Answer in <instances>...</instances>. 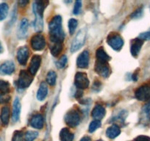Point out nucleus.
Instances as JSON below:
<instances>
[{
  "label": "nucleus",
  "mask_w": 150,
  "mask_h": 141,
  "mask_svg": "<svg viewBox=\"0 0 150 141\" xmlns=\"http://www.w3.org/2000/svg\"><path fill=\"white\" fill-rule=\"evenodd\" d=\"M47 94H48V87L47 84L44 82L41 83L39 86V88L37 92V99L39 101H44L47 98Z\"/></svg>",
  "instance_id": "nucleus-22"
},
{
  "label": "nucleus",
  "mask_w": 150,
  "mask_h": 141,
  "mask_svg": "<svg viewBox=\"0 0 150 141\" xmlns=\"http://www.w3.org/2000/svg\"><path fill=\"white\" fill-rule=\"evenodd\" d=\"M31 47L35 51H41L46 47V40L44 35L41 34H37L32 37Z\"/></svg>",
  "instance_id": "nucleus-7"
},
{
  "label": "nucleus",
  "mask_w": 150,
  "mask_h": 141,
  "mask_svg": "<svg viewBox=\"0 0 150 141\" xmlns=\"http://www.w3.org/2000/svg\"><path fill=\"white\" fill-rule=\"evenodd\" d=\"M77 25H78V21L77 20L74 19V18H71L69 21V24H68V27H69V31L71 35H73L74 33L75 30L77 29Z\"/></svg>",
  "instance_id": "nucleus-30"
},
{
  "label": "nucleus",
  "mask_w": 150,
  "mask_h": 141,
  "mask_svg": "<svg viewBox=\"0 0 150 141\" xmlns=\"http://www.w3.org/2000/svg\"><path fill=\"white\" fill-rule=\"evenodd\" d=\"M132 80H133L134 81H136V80H138V74H137V73H135V74H134L133 75H132Z\"/></svg>",
  "instance_id": "nucleus-44"
},
{
  "label": "nucleus",
  "mask_w": 150,
  "mask_h": 141,
  "mask_svg": "<svg viewBox=\"0 0 150 141\" xmlns=\"http://www.w3.org/2000/svg\"><path fill=\"white\" fill-rule=\"evenodd\" d=\"M96 57L97 59V61L103 62V63H108L109 60H110V57L108 55L103 49V47H99L96 52Z\"/></svg>",
  "instance_id": "nucleus-25"
},
{
  "label": "nucleus",
  "mask_w": 150,
  "mask_h": 141,
  "mask_svg": "<svg viewBox=\"0 0 150 141\" xmlns=\"http://www.w3.org/2000/svg\"><path fill=\"white\" fill-rule=\"evenodd\" d=\"M41 63V57L38 54H35L33 56L31 59V61L29 66V73L32 76H34L37 73V71L39 69Z\"/></svg>",
  "instance_id": "nucleus-11"
},
{
  "label": "nucleus",
  "mask_w": 150,
  "mask_h": 141,
  "mask_svg": "<svg viewBox=\"0 0 150 141\" xmlns=\"http://www.w3.org/2000/svg\"><path fill=\"white\" fill-rule=\"evenodd\" d=\"M60 141H73L74 134L67 128H63L60 132Z\"/></svg>",
  "instance_id": "nucleus-26"
},
{
  "label": "nucleus",
  "mask_w": 150,
  "mask_h": 141,
  "mask_svg": "<svg viewBox=\"0 0 150 141\" xmlns=\"http://www.w3.org/2000/svg\"><path fill=\"white\" fill-rule=\"evenodd\" d=\"M121 133V129L117 125H112L107 129L106 135L110 139L117 137Z\"/></svg>",
  "instance_id": "nucleus-24"
},
{
  "label": "nucleus",
  "mask_w": 150,
  "mask_h": 141,
  "mask_svg": "<svg viewBox=\"0 0 150 141\" xmlns=\"http://www.w3.org/2000/svg\"><path fill=\"white\" fill-rule=\"evenodd\" d=\"M68 58L66 55L61 56L60 59L58 60V61L56 63V66H57V68H63L66 66V63H67Z\"/></svg>",
  "instance_id": "nucleus-33"
},
{
  "label": "nucleus",
  "mask_w": 150,
  "mask_h": 141,
  "mask_svg": "<svg viewBox=\"0 0 150 141\" xmlns=\"http://www.w3.org/2000/svg\"><path fill=\"white\" fill-rule=\"evenodd\" d=\"M82 96H83V91H82L81 90H79L78 89V90H77V91L76 92V93H75L74 97L80 98V97H82Z\"/></svg>",
  "instance_id": "nucleus-40"
},
{
  "label": "nucleus",
  "mask_w": 150,
  "mask_h": 141,
  "mask_svg": "<svg viewBox=\"0 0 150 141\" xmlns=\"http://www.w3.org/2000/svg\"><path fill=\"white\" fill-rule=\"evenodd\" d=\"M30 51L27 47H21L17 51V60L21 66H25L28 60Z\"/></svg>",
  "instance_id": "nucleus-12"
},
{
  "label": "nucleus",
  "mask_w": 150,
  "mask_h": 141,
  "mask_svg": "<svg viewBox=\"0 0 150 141\" xmlns=\"http://www.w3.org/2000/svg\"><path fill=\"white\" fill-rule=\"evenodd\" d=\"M50 49L51 51V54L54 57H57L61 53L62 50L63 49V44L62 41H58V40L53 39L50 38Z\"/></svg>",
  "instance_id": "nucleus-10"
},
{
  "label": "nucleus",
  "mask_w": 150,
  "mask_h": 141,
  "mask_svg": "<svg viewBox=\"0 0 150 141\" xmlns=\"http://www.w3.org/2000/svg\"><path fill=\"white\" fill-rule=\"evenodd\" d=\"M11 86L8 82L5 80H0V91L2 93H9Z\"/></svg>",
  "instance_id": "nucleus-31"
},
{
  "label": "nucleus",
  "mask_w": 150,
  "mask_h": 141,
  "mask_svg": "<svg viewBox=\"0 0 150 141\" xmlns=\"http://www.w3.org/2000/svg\"><path fill=\"white\" fill-rule=\"evenodd\" d=\"M134 141H150V137L146 135H139L134 140Z\"/></svg>",
  "instance_id": "nucleus-39"
},
{
  "label": "nucleus",
  "mask_w": 150,
  "mask_h": 141,
  "mask_svg": "<svg viewBox=\"0 0 150 141\" xmlns=\"http://www.w3.org/2000/svg\"><path fill=\"white\" fill-rule=\"evenodd\" d=\"M150 122V101L146 104L141 110L140 115V123L143 125H146Z\"/></svg>",
  "instance_id": "nucleus-15"
},
{
  "label": "nucleus",
  "mask_w": 150,
  "mask_h": 141,
  "mask_svg": "<svg viewBox=\"0 0 150 141\" xmlns=\"http://www.w3.org/2000/svg\"><path fill=\"white\" fill-rule=\"evenodd\" d=\"M89 55L88 51H83L81 54H79L77 59V66L80 68H87L89 65Z\"/></svg>",
  "instance_id": "nucleus-13"
},
{
  "label": "nucleus",
  "mask_w": 150,
  "mask_h": 141,
  "mask_svg": "<svg viewBox=\"0 0 150 141\" xmlns=\"http://www.w3.org/2000/svg\"><path fill=\"white\" fill-rule=\"evenodd\" d=\"M29 21L27 18H23L20 21L18 25V30H17V37L19 39H24L27 37L28 32Z\"/></svg>",
  "instance_id": "nucleus-14"
},
{
  "label": "nucleus",
  "mask_w": 150,
  "mask_h": 141,
  "mask_svg": "<svg viewBox=\"0 0 150 141\" xmlns=\"http://www.w3.org/2000/svg\"><path fill=\"white\" fill-rule=\"evenodd\" d=\"M18 3H19L21 7H25L27 5V4L29 3V1H20Z\"/></svg>",
  "instance_id": "nucleus-42"
},
{
  "label": "nucleus",
  "mask_w": 150,
  "mask_h": 141,
  "mask_svg": "<svg viewBox=\"0 0 150 141\" xmlns=\"http://www.w3.org/2000/svg\"><path fill=\"white\" fill-rule=\"evenodd\" d=\"M138 38L145 41V40H150V30L147 32H144L141 33L138 36Z\"/></svg>",
  "instance_id": "nucleus-38"
},
{
  "label": "nucleus",
  "mask_w": 150,
  "mask_h": 141,
  "mask_svg": "<svg viewBox=\"0 0 150 141\" xmlns=\"http://www.w3.org/2000/svg\"><path fill=\"white\" fill-rule=\"evenodd\" d=\"M10 116H11V110L8 106H4L1 110V115H0V119L3 125L7 126L9 123Z\"/></svg>",
  "instance_id": "nucleus-23"
},
{
  "label": "nucleus",
  "mask_w": 150,
  "mask_h": 141,
  "mask_svg": "<svg viewBox=\"0 0 150 141\" xmlns=\"http://www.w3.org/2000/svg\"><path fill=\"white\" fill-rule=\"evenodd\" d=\"M105 109L101 105H96L91 112V116L94 120L101 121L105 116Z\"/></svg>",
  "instance_id": "nucleus-20"
},
{
  "label": "nucleus",
  "mask_w": 150,
  "mask_h": 141,
  "mask_svg": "<svg viewBox=\"0 0 150 141\" xmlns=\"http://www.w3.org/2000/svg\"><path fill=\"white\" fill-rule=\"evenodd\" d=\"M15 70V65L11 60L4 62L0 65V74L3 75H10L12 74Z\"/></svg>",
  "instance_id": "nucleus-17"
},
{
  "label": "nucleus",
  "mask_w": 150,
  "mask_h": 141,
  "mask_svg": "<svg viewBox=\"0 0 150 141\" xmlns=\"http://www.w3.org/2000/svg\"><path fill=\"white\" fill-rule=\"evenodd\" d=\"M135 96L138 100L146 101L150 98V85H144L138 87L135 92Z\"/></svg>",
  "instance_id": "nucleus-8"
},
{
  "label": "nucleus",
  "mask_w": 150,
  "mask_h": 141,
  "mask_svg": "<svg viewBox=\"0 0 150 141\" xmlns=\"http://www.w3.org/2000/svg\"><path fill=\"white\" fill-rule=\"evenodd\" d=\"M96 141H103V140H96Z\"/></svg>",
  "instance_id": "nucleus-46"
},
{
  "label": "nucleus",
  "mask_w": 150,
  "mask_h": 141,
  "mask_svg": "<svg viewBox=\"0 0 150 141\" xmlns=\"http://www.w3.org/2000/svg\"><path fill=\"white\" fill-rule=\"evenodd\" d=\"M33 80V76L25 70H21L19 73L17 86L19 89H26L31 85Z\"/></svg>",
  "instance_id": "nucleus-5"
},
{
  "label": "nucleus",
  "mask_w": 150,
  "mask_h": 141,
  "mask_svg": "<svg viewBox=\"0 0 150 141\" xmlns=\"http://www.w3.org/2000/svg\"><path fill=\"white\" fill-rule=\"evenodd\" d=\"M21 103L18 98H16L13 104V112H12V121L13 123H16L20 118L21 114Z\"/></svg>",
  "instance_id": "nucleus-18"
},
{
  "label": "nucleus",
  "mask_w": 150,
  "mask_h": 141,
  "mask_svg": "<svg viewBox=\"0 0 150 141\" xmlns=\"http://www.w3.org/2000/svg\"><path fill=\"white\" fill-rule=\"evenodd\" d=\"M11 96L8 93H0V104H6L10 102Z\"/></svg>",
  "instance_id": "nucleus-36"
},
{
  "label": "nucleus",
  "mask_w": 150,
  "mask_h": 141,
  "mask_svg": "<svg viewBox=\"0 0 150 141\" xmlns=\"http://www.w3.org/2000/svg\"><path fill=\"white\" fill-rule=\"evenodd\" d=\"M82 8V2L80 1H77L74 4V7L73 13L74 15H78L80 14V11H81Z\"/></svg>",
  "instance_id": "nucleus-37"
},
{
  "label": "nucleus",
  "mask_w": 150,
  "mask_h": 141,
  "mask_svg": "<svg viewBox=\"0 0 150 141\" xmlns=\"http://www.w3.org/2000/svg\"><path fill=\"white\" fill-rule=\"evenodd\" d=\"M64 121L66 124L70 127L78 126L81 121V117L79 112L75 109L69 110L64 116Z\"/></svg>",
  "instance_id": "nucleus-3"
},
{
  "label": "nucleus",
  "mask_w": 150,
  "mask_h": 141,
  "mask_svg": "<svg viewBox=\"0 0 150 141\" xmlns=\"http://www.w3.org/2000/svg\"><path fill=\"white\" fill-rule=\"evenodd\" d=\"M80 141H91V138L89 137L88 136H86L83 137L80 140Z\"/></svg>",
  "instance_id": "nucleus-43"
},
{
  "label": "nucleus",
  "mask_w": 150,
  "mask_h": 141,
  "mask_svg": "<svg viewBox=\"0 0 150 141\" xmlns=\"http://www.w3.org/2000/svg\"><path fill=\"white\" fill-rule=\"evenodd\" d=\"M3 51V47H2V44H1V42H0V54Z\"/></svg>",
  "instance_id": "nucleus-45"
},
{
  "label": "nucleus",
  "mask_w": 150,
  "mask_h": 141,
  "mask_svg": "<svg viewBox=\"0 0 150 141\" xmlns=\"http://www.w3.org/2000/svg\"><path fill=\"white\" fill-rule=\"evenodd\" d=\"M74 85L79 90H85L89 86V80L86 73L77 72L74 77Z\"/></svg>",
  "instance_id": "nucleus-6"
},
{
  "label": "nucleus",
  "mask_w": 150,
  "mask_h": 141,
  "mask_svg": "<svg viewBox=\"0 0 150 141\" xmlns=\"http://www.w3.org/2000/svg\"><path fill=\"white\" fill-rule=\"evenodd\" d=\"M95 71L102 77H108L110 74V68L108 63L96 61L95 65Z\"/></svg>",
  "instance_id": "nucleus-9"
},
{
  "label": "nucleus",
  "mask_w": 150,
  "mask_h": 141,
  "mask_svg": "<svg viewBox=\"0 0 150 141\" xmlns=\"http://www.w3.org/2000/svg\"><path fill=\"white\" fill-rule=\"evenodd\" d=\"M86 29H82L77 32L71 46V51L75 52L78 51L86 42Z\"/></svg>",
  "instance_id": "nucleus-2"
},
{
  "label": "nucleus",
  "mask_w": 150,
  "mask_h": 141,
  "mask_svg": "<svg viewBox=\"0 0 150 141\" xmlns=\"http://www.w3.org/2000/svg\"><path fill=\"white\" fill-rule=\"evenodd\" d=\"M0 141H2V139H1V138H0Z\"/></svg>",
  "instance_id": "nucleus-47"
},
{
  "label": "nucleus",
  "mask_w": 150,
  "mask_h": 141,
  "mask_svg": "<svg viewBox=\"0 0 150 141\" xmlns=\"http://www.w3.org/2000/svg\"><path fill=\"white\" fill-rule=\"evenodd\" d=\"M38 136V132L36 131H27L24 135V141H33Z\"/></svg>",
  "instance_id": "nucleus-29"
},
{
  "label": "nucleus",
  "mask_w": 150,
  "mask_h": 141,
  "mask_svg": "<svg viewBox=\"0 0 150 141\" xmlns=\"http://www.w3.org/2000/svg\"><path fill=\"white\" fill-rule=\"evenodd\" d=\"M35 14V20L33 22V27L36 32L42 31L44 28V21H43V15L39 13L33 11Z\"/></svg>",
  "instance_id": "nucleus-21"
},
{
  "label": "nucleus",
  "mask_w": 150,
  "mask_h": 141,
  "mask_svg": "<svg viewBox=\"0 0 150 141\" xmlns=\"http://www.w3.org/2000/svg\"><path fill=\"white\" fill-rule=\"evenodd\" d=\"M100 126H101L100 121H97V120L93 121L91 122L90 125H89V129H88L89 132L92 133V132H95V131H96L97 129H99Z\"/></svg>",
  "instance_id": "nucleus-32"
},
{
  "label": "nucleus",
  "mask_w": 150,
  "mask_h": 141,
  "mask_svg": "<svg viewBox=\"0 0 150 141\" xmlns=\"http://www.w3.org/2000/svg\"><path fill=\"white\" fill-rule=\"evenodd\" d=\"M144 44V41L140 38H135L132 41L130 47V52L133 57H137L141 51V47Z\"/></svg>",
  "instance_id": "nucleus-19"
},
{
  "label": "nucleus",
  "mask_w": 150,
  "mask_h": 141,
  "mask_svg": "<svg viewBox=\"0 0 150 141\" xmlns=\"http://www.w3.org/2000/svg\"><path fill=\"white\" fill-rule=\"evenodd\" d=\"M8 11H9V6L7 3L0 4V21L5 19L8 16Z\"/></svg>",
  "instance_id": "nucleus-27"
},
{
  "label": "nucleus",
  "mask_w": 150,
  "mask_h": 141,
  "mask_svg": "<svg viewBox=\"0 0 150 141\" xmlns=\"http://www.w3.org/2000/svg\"><path fill=\"white\" fill-rule=\"evenodd\" d=\"M50 38L63 42L65 34L62 27V18L60 16H55L49 24Z\"/></svg>",
  "instance_id": "nucleus-1"
},
{
  "label": "nucleus",
  "mask_w": 150,
  "mask_h": 141,
  "mask_svg": "<svg viewBox=\"0 0 150 141\" xmlns=\"http://www.w3.org/2000/svg\"><path fill=\"white\" fill-rule=\"evenodd\" d=\"M24 135L21 131H16L13 136L12 141H23Z\"/></svg>",
  "instance_id": "nucleus-35"
},
{
  "label": "nucleus",
  "mask_w": 150,
  "mask_h": 141,
  "mask_svg": "<svg viewBox=\"0 0 150 141\" xmlns=\"http://www.w3.org/2000/svg\"><path fill=\"white\" fill-rule=\"evenodd\" d=\"M30 125L34 129H41L44 126V118L40 113L34 115L30 121Z\"/></svg>",
  "instance_id": "nucleus-16"
},
{
  "label": "nucleus",
  "mask_w": 150,
  "mask_h": 141,
  "mask_svg": "<svg viewBox=\"0 0 150 141\" xmlns=\"http://www.w3.org/2000/svg\"><path fill=\"white\" fill-rule=\"evenodd\" d=\"M108 45L116 51H120L124 46V39L119 34L111 33L107 38Z\"/></svg>",
  "instance_id": "nucleus-4"
},
{
  "label": "nucleus",
  "mask_w": 150,
  "mask_h": 141,
  "mask_svg": "<svg viewBox=\"0 0 150 141\" xmlns=\"http://www.w3.org/2000/svg\"><path fill=\"white\" fill-rule=\"evenodd\" d=\"M47 83L51 86H54L56 84V80H57V74L54 70H50L49 71L47 75Z\"/></svg>",
  "instance_id": "nucleus-28"
},
{
  "label": "nucleus",
  "mask_w": 150,
  "mask_h": 141,
  "mask_svg": "<svg viewBox=\"0 0 150 141\" xmlns=\"http://www.w3.org/2000/svg\"><path fill=\"white\" fill-rule=\"evenodd\" d=\"M100 82H95V83H94V85H93V88L94 89H97V90H99V87H100V86H101V84L100 83Z\"/></svg>",
  "instance_id": "nucleus-41"
},
{
  "label": "nucleus",
  "mask_w": 150,
  "mask_h": 141,
  "mask_svg": "<svg viewBox=\"0 0 150 141\" xmlns=\"http://www.w3.org/2000/svg\"><path fill=\"white\" fill-rule=\"evenodd\" d=\"M143 13H144V10L143 8H139L132 13V15L130 16L131 18L132 19H137V18H140L142 17Z\"/></svg>",
  "instance_id": "nucleus-34"
}]
</instances>
